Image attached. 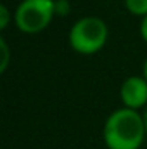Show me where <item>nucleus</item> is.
I'll use <instances>...</instances> for the list:
<instances>
[{
	"instance_id": "f257e3e1",
	"label": "nucleus",
	"mask_w": 147,
	"mask_h": 149,
	"mask_svg": "<svg viewBox=\"0 0 147 149\" xmlns=\"http://www.w3.org/2000/svg\"><path fill=\"white\" fill-rule=\"evenodd\" d=\"M102 135L107 149H139L147 135L144 116L135 109L119 108L107 116Z\"/></svg>"
},
{
	"instance_id": "f03ea898",
	"label": "nucleus",
	"mask_w": 147,
	"mask_h": 149,
	"mask_svg": "<svg viewBox=\"0 0 147 149\" xmlns=\"http://www.w3.org/2000/svg\"><path fill=\"white\" fill-rule=\"evenodd\" d=\"M107 24L97 16H85L78 19L69 30V45L80 54H94L107 42Z\"/></svg>"
},
{
	"instance_id": "7ed1b4c3",
	"label": "nucleus",
	"mask_w": 147,
	"mask_h": 149,
	"mask_svg": "<svg viewBox=\"0 0 147 149\" xmlns=\"http://www.w3.org/2000/svg\"><path fill=\"white\" fill-rule=\"evenodd\" d=\"M54 14L55 0H23L14 12V19L21 31L38 33L49 26Z\"/></svg>"
},
{
	"instance_id": "20e7f679",
	"label": "nucleus",
	"mask_w": 147,
	"mask_h": 149,
	"mask_svg": "<svg viewBox=\"0 0 147 149\" xmlns=\"http://www.w3.org/2000/svg\"><path fill=\"white\" fill-rule=\"evenodd\" d=\"M119 97H121L125 108H130L135 111L147 106V80L139 74L128 76L121 83Z\"/></svg>"
},
{
	"instance_id": "39448f33",
	"label": "nucleus",
	"mask_w": 147,
	"mask_h": 149,
	"mask_svg": "<svg viewBox=\"0 0 147 149\" xmlns=\"http://www.w3.org/2000/svg\"><path fill=\"white\" fill-rule=\"evenodd\" d=\"M125 5L135 16H147V0H125Z\"/></svg>"
},
{
	"instance_id": "423d86ee",
	"label": "nucleus",
	"mask_w": 147,
	"mask_h": 149,
	"mask_svg": "<svg viewBox=\"0 0 147 149\" xmlns=\"http://www.w3.org/2000/svg\"><path fill=\"white\" fill-rule=\"evenodd\" d=\"M0 52H2V61H0V71L3 73L7 70V64H9V59H10V54H9V45L5 42V38H0Z\"/></svg>"
},
{
	"instance_id": "0eeeda50",
	"label": "nucleus",
	"mask_w": 147,
	"mask_h": 149,
	"mask_svg": "<svg viewBox=\"0 0 147 149\" xmlns=\"http://www.w3.org/2000/svg\"><path fill=\"white\" fill-rule=\"evenodd\" d=\"M71 10L69 0H55V16H66Z\"/></svg>"
},
{
	"instance_id": "6e6552de",
	"label": "nucleus",
	"mask_w": 147,
	"mask_h": 149,
	"mask_svg": "<svg viewBox=\"0 0 147 149\" xmlns=\"http://www.w3.org/2000/svg\"><path fill=\"white\" fill-rule=\"evenodd\" d=\"M9 21H10L9 7H7L5 3H2V5H0V28H2V30H5V28H7V24H9Z\"/></svg>"
},
{
	"instance_id": "1a4fd4ad",
	"label": "nucleus",
	"mask_w": 147,
	"mask_h": 149,
	"mask_svg": "<svg viewBox=\"0 0 147 149\" xmlns=\"http://www.w3.org/2000/svg\"><path fill=\"white\" fill-rule=\"evenodd\" d=\"M140 35H142V38L147 42V16L142 17V21H140Z\"/></svg>"
},
{
	"instance_id": "9d476101",
	"label": "nucleus",
	"mask_w": 147,
	"mask_h": 149,
	"mask_svg": "<svg viewBox=\"0 0 147 149\" xmlns=\"http://www.w3.org/2000/svg\"><path fill=\"white\" fill-rule=\"evenodd\" d=\"M144 125H146V134H147V106H146V111H144Z\"/></svg>"
},
{
	"instance_id": "9b49d317",
	"label": "nucleus",
	"mask_w": 147,
	"mask_h": 149,
	"mask_svg": "<svg viewBox=\"0 0 147 149\" xmlns=\"http://www.w3.org/2000/svg\"><path fill=\"white\" fill-rule=\"evenodd\" d=\"M144 78L147 80V59H146V63H144Z\"/></svg>"
}]
</instances>
